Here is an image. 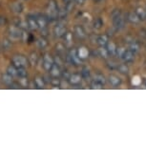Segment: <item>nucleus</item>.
Segmentation results:
<instances>
[{
    "label": "nucleus",
    "instance_id": "43",
    "mask_svg": "<svg viewBox=\"0 0 146 146\" xmlns=\"http://www.w3.org/2000/svg\"><path fill=\"white\" fill-rule=\"evenodd\" d=\"M9 87L11 88V89H18V88L20 87V85L17 84V83H15V81H13V83L11 84Z\"/></svg>",
    "mask_w": 146,
    "mask_h": 146
},
{
    "label": "nucleus",
    "instance_id": "38",
    "mask_svg": "<svg viewBox=\"0 0 146 146\" xmlns=\"http://www.w3.org/2000/svg\"><path fill=\"white\" fill-rule=\"evenodd\" d=\"M106 65L110 70H115V69H117V64L114 61H108Z\"/></svg>",
    "mask_w": 146,
    "mask_h": 146
},
{
    "label": "nucleus",
    "instance_id": "9",
    "mask_svg": "<svg viewBox=\"0 0 146 146\" xmlns=\"http://www.w3.org/2000/svg\"><path fill=\"white\" fill-rule=\"evenodd\" d=\"M66 33H67V28H66L65 25H63V24H58V25L54 27V34L56 37H58V38L63 37L66 35Z\"/></svg>",
    "mask_w": 146,
    "mask_h": 146
},
{
    "label": "nucleus",
    "instance_id": "27",
    "mask_svg": "<svg viewBox=\"0 0 146 146\" xmlns=\"http://www.w3.org/2000/svg\"><path fill=\"white\" fill-rule=\"evenodd\" d=\"M102 26H103V21L100 17L96 18L95 20H94V22H93V28L94 29L100 30V29L102 28Z\"/></svg>",
    "mask_w": 146,
    "mask_h": 146
},
{
    "label": "nucleus",
    "instance_id": "33",
    "mask_svg": "<svg viewBox=\"0 0 146 146\" xmlns=\"http://www.w3.org/2000/svg\"><path fill=\"white\" fill-rule=\"evenodd\" d=\"M80 75L82 76V78H84V79L90 78V76H91L90 70L87 67H83V68H82V70H81V74H80Z\"/></svg>",
    "mask_w": 146,
    "mask_h": 146
},
{
    "label": "nucleus",
    "instance_id": "14",
    "mask_svg": "<svg viewBox=\"0 0 146 146\" xmlns=\"http://www.w3.org/2000/svg\"><path fill=\"white\" fill-rule=\"evenodd\" d=\"M109 42V37L107 35H98L96 36V43L100 47H105L107 43Z\"/></svg>",
    "mask_w": 146,
    "mask_h": 146
},
{
    "label": "nucleus",
    "instance_id": "37",
    "mask_svg": "<svg viewBox=\"0 0 146 146\" xmlns=\"http://www.w3.org/2000/svg\"><path fill=\"white\" fill-rule=\"evenodd\" d=\"M68 11L66 10V8H63L61 10H58V18L60 19H64L67 15Z\"/></svg>",
    "mask_w": 146,
    "mask_h": 146
},
{
    "label": "nucleus",
    "instance_id": "4",
    "mask_svg": "<svg viewBox=\"0 0 146 146\" xmlns=\"http://www.w3.org/2000/svg\"><path fill=\"white\" fill-rule=\"evenodd\" d=\"M66 60H67L68 63H70L72 65H75V66H79L81 64V61H82L78 56L76 49H74V48L71 49L70 52L68 53L67 56H66Z\"/></svg>",
    "mask_w": 146,
    "mask_h": 146
},
{
    "label": "nucleus",
    "instance_id": "13",
    "mask_svg": "<svg viewBox=\"0 0 146 146\" xmlns=\"http://www.w3.org/2000/svg\"><path fill=\"white\" fill-rule=\"evenodd\" d=\"M26 21H27V23H28L30 30H32V31H36V30L39 29L38 24L36 22V19H35V16H28Z\"/></svg>",
    "mask_w": 146,
    "mask_h": 146
},
{
    "label": "nucleus",
    "instance_id": "17",
    "mask_svg": "<svg viewBox=\"0 0 146 146\" xmlns=\"http://www.w3.org/2000/svg\"><path fill=\"white\" fill-rule=\"evenodd\" d=\"M108 80L110 82V84L114 87H117L121 84V79L115 75H110L108 78Z\"/></svg>",
    "mask_w": 146,
    "mask_h": 146
},
{
    "label": "nucleus",
    "instance_id": "5",
    "mask_svg": "<svg viewBox=\"0 0 146 146\" xmlns=\"http://www.w3.org/2000/svg\"><path fill=\"white\" fill-rule=\"evenodd\" d=\"M24 32L22 31L21 29H19L18 27L16 26H12L10 27L9 30H8V34H9V36L11 38V40H19V39H23V35H24Z\"/></svg>",
    "mask_w": 146,
    "mask_h": 146
},
{
    "label": "nucleus",
    "instance_id": "30",
    "mask_svg": "<svg viewBox=\"0 0 146 146\" xmlns=\"http://www.w3.org/2000/svg\"><path fill=\"white\" fill-rule=\"evenodd\" d=\"M1 47L3 50H10L11 47H12V41H11V39H8V38H4L2 40Z\"/></svg>",
    "mask_w": 146,
    "mask_h": 146
},
{
    "label": "nucleus",
    "instance_id": "35",
    "mask_svg": "<svg viewBox=\"0 0 146 146\" xmlns=\"http://www.w3.org/2000/svg\"><path fill=\"white\" fill-rule=\"evenodd\" d=\"M60 83H61V81H60L59 78H51L50 84L52 85V86H54V87H59L60 86Z\"/></svg>",
    "mask_w": 146,
    "mask_h": 146
},
{
    "label": "nucleus",
    "instance_id": "42",
    "mask_svg": "<svg viewBox=\"0 0 146 146\" xmlns=\"http://www.w3.org/2000/svg\"><path fill=\"white\" fill-rule=\"evenodd\" d=\"M61 76H63V78H64L65 80H68L69 76H70V74H69L67 71H64V72H62V73H61Z\"/></svg>",
    "mask_w": 146,
    "mask_h": 146
},
{
    "label": "nucleus",
    "instance_id": "26",
    "mask_svg": "<svg viewBox=\"0 0 146 146\" xmlns=\"http://www.w3.org/2000/svg\"><path fill=\"white\" fill-rule=\"evenodd\" d=\"M137 13V15L139 16V18L140 19V21H143L144 19L146 18V11L144 9H142V8H137L136 12H135Z\"/></svg>",
    "mask_w": 146,
    "mask_h": 146
},
{
    "label": "nucleus",
    "instance_id": "22",
    "mask_svg": "<svg viewBox=\"0 0 146 146\" xmlns=\"http://www.w3.org/2000/svg\"><path fill=\"white\" fill-rule=\"evenodd\" d=\"M139 48H140V46L137 41L133 40L132 42L129 43V50H130L131 52H133L135 54L139 52Z\"/></svg>",
    "mask_w": 146,
    "mask_h": 146
},
{
    "label": "nucleus",
    "instance_id": "8",
    "mask_svg": "<svg viewBox=\"0 0 146 146\" xmlns=\"http://www.w3.org/2000/svg\"><path fill=\"white\" fill-rule=\"evenodd\" d=\"M82 81V76L80 74H72L68 78L69 84L72 86H78Z\"/></svg>",
    "mask_w": 146,
    "mask_h": 146
},
{
    "label": "nucleus",
    "instance_id": "19",
    "mask_svg": "<svg viewBox=\"0 0 146 146\" xmlns=\"http://www.w3.org/2000/svg\"><path fill=\"white\" fill-rule=\"evenodd\" d=\"M35 44H36V47L40 50H44L47 46H48V40L46 39L45 37H40L35 41Z\"/></svg>",
    "mask_w": 146,
    "mask_h": 146
},
{
    "label": "nucleus",
    "instance_id": "29",
    "mask_svg": "<svg viewBox=\"0 0 146 146\" xmlns=\"http://www.w3.org/2000/svg\"><path fill=\"white\" fill-rule=\"evenodd\" d=\"M94 81L98 82V83H100V84L104 86L106 83V78H104L102 75H100V74H98V75H96L95 76H94Z\"/></svg>",
    "mask_w": 146,
    "mask_h": 146
},
{
    "label": "nucleus",
    "instance_id": "20",
    "mask_svg": "<svg viewBox=\"0 0 146 146\" xmlns=\"http://www.w3.org/2000/svg\"><path fill=\"white\" fill-rule=\"evenodd\" d=\"M15 26L18 27V28L21 29L22 31H26V30L29 29V26H28L27 21L26 20H21V19H17V20H15Z\"/></svg>",
    "mask_w": 146,
    "mask_h": 146
},
{
    "label": "nucleus",
    "instance_id": "11",
    "mask_svg": "<svg viewBox=\"0 0 146 146\" xmlns=\"http://www.w3.org/2000/svg\"><path fill=\"white\" fill-rule=\"evenodd\" d=\"M61 73H62V69L57 66L56 63H54V65L52 66V68L49 71V74L52 78H60L61 76Z\"/></svg>",
    "mask_w": 146,
    "mask_h": 146
},
{
    "label": "nucleus",
    "instance_id": "47",
    "mask_svg": "<svg viewBox=\"0 0 146 146\" xmlns=\"http://www.w3.org/2000/svg\"><path fill=\"white\" fill-rule=\"evenodd\" d=\"M94 1H95V2H96V3H98V2H100V1H101V0H94Z\"/></svg>",
    "mask_w": 146,
    "mask_h": 146
},
{
    "label": "nucleus",
    "instance_id": "36",
    "mask_svg": "<svg viewBox=\"0 0 146 146\" xmlns=\"http://www.w3.org/2000/svg\"><path fill=\"white\" fill-rule=\"evenodd\" d=\"M19 85H20V87H28L29 81L27 76L26 78H20V79H19Z\"/></svg>",
    "mask_w": 146,
    "mask_h": 146
},
{
    "label": "nucleus",
    "instance_id": "45",
    "mask_svg": "<svg viewBox=\"0 0 146 146\" xmlns=\"http://www.w3.org/2000/svg\"><path fill=\"white\" fill-rule=\"evenodd\" d=\"M63 2H64V4H69L71 3V2H73V0H63Z\"/></svg>",
    "mask_w": 146,
    "mask_h": 146
},
{
    "label": "nucleus",
    "instance_id": "24",
    "mask_svg": "<svg viewBox=\"0 0 146 146\" xmlns=\"http://www.w3.org/2000/svg\"><path fill=\"white\" fill-rule=\"evenodd\" d=\"M2 81H3V83L5 85H7V86H10L11 84L13 82V78L12 76H10L9 74H3L2 75Z\"/></svg>",
    "mask_w": 146,
    "mask_h": 146
},
{
    "label": "nucleus",
    "instance_id": "41",
    "mask_svg": "<svg viewBox=\"0 0 146 146\" xmlns=\"http://www.w3.org/2000/svg\"><path fill=\"white\" fill-rule=\"evenodd\" d=\"M64 47H63V45H61V44H58V45H56V51H57V53H59V54H61L63 51H64Z\"/></svg>",
    "mask_w": 146,
    "mask_h": 146
},
{
    "label": "nucleus",
    "instance_id": "39",
    "mask_svg": "<svg viewBox=\"0 0 146 146\" xmlns=\"http://www.w3.org/2000/svg\"><path fill=\"white\" fill-rule=\"evenodd\" d=\"M91 86H92L93 89H102V88H103V85L98 83V82H96L94 80L92 82V84H91Z\"/></svg>",
    "mask_w": 146,
    "mask_h": 146
},
{
    "label": "nucleus",
    "instance_id": "44",
    "mask_svg": "<svg viewBox=\"0 0 146 146\" xmlns=\"http://www.w3.org/2000/svg\"><path fill=\"white\" fill-rule=\"evenodd\" d=\"M41 35L43 37H46L48 35V31H47V28L46 29H41Z\"/></svg>",
    "mask_w": 146,
    "mask_h": 146
},
{
    "label": "nucleus",
    "instance_id": "32",
    "mask_svg": "<svg viewBox=\"0 0 146 146\" xmlns=\"http://www.w3.org/2000/svg\"><path fill=\"white\" fill-rule=\"evenodd\" d=\"M27 76H28V73H27L25 67L17 68V76H19V78H26Z\"/></svg>",
    "mask_w": 146,
    "mask_h": 146
},
{
    "label": "nucleus",
    "instance_id": "21",
    "mask_svg": "<svg viewBox=\"0 0 146 146\" xmlns=\"http://www.w3.org/2000/svg\"><path fill=\"white\" fill-rule=\"evenodd\" d=\"M127 20L133 24H137L140 22V19L139 18V16L137 15L136 13H129L127 15Z\"/></svg>",
    "mask_w": 146,
    "mask_h": 146
},
{
    "label": "nucleus",
    "instance_id": "3",
    "mask_svg": "<svg viewBox=\"0 0 146 146\" xmlns=\"http://www.w3.org/2000/svg\"><path fill=\"white\" fill-rule=\"evenodd\" d=\"M49 20H56L58 18V7H57L56 0H49L48 8H47Z\"/></svg>",
    "mask_w": 146,
    "mask_h": 146
},
{
    "label": "nucleus",
    "instance_id": "46",
    "mask_svg": "<svg viewBox=\"0 0 146 146\" xmlns=\"http://www.w3.org/2000/svg\"><path fill=\"white\" fill-rule=\"evenodd\" d=\"M75 1H76L78 4H82V3L84 2V0H75Z\"/></svg>",
    "mask_w": 146,
    "mask_h": 146
},
{
    "label": "nucleus",
    "instance_id": "1",
    "mask_svg": "<svg viewBox=\"0 0 146 146\" xmlns=\"http://www.w3.org/2000/svg\"><path fill=\"white\" fill-rule=\"evenodd\" d=\"M111 17H112V21H113V25H114V28L115 31H120V30H122L124 28L125 18L122 13H121L120 10L115 9L113 11Z\"/></svg>",
    "mask_w": 146,
    "mask_h": 146
},
{
    "label": "nucleus",
    "instance_id": "25",
    "mask_svg": "<svg viewBox=\"0 0 146 146\" xmlns=\"http://www.w3.org/2000/svg\"><path fill=\"white\" fill-rule=\"evenodd\" d=\"M34 82H35V86H36L38 89H42V88H44V86L46 85L43 78H40V76H36V78H35Z\"/></svg>",
    "mask_w": 146,
    "mask_h": 146
},
{
    "label": "nucleus",
    "instance_id": "12",
    "mask_svg": "<svg viewBox=\"0 0 146 146\" xmlns=\"http://www.w3.org/2000/svg\"><path fill=\"white\" fill-rule=\"evenodd\" d=\"M75 35L78 36V38H79V39H85V38L87 37V34L86 32H85L84 28L80 25H76L75 27Z\"/></svg>",
    "mask_w": 146,
    "mask_h": 146
},
{
    "label": "nucleus",
    "instance_id": "40",
    "mask_svg": "<svg viewBox=\"0 0 146 146\" xmlns=\"http://www.w3.org/2000/svg\"><path fill=\"white\" fill-rule=\"evenodd\" d=\"M7 24V18L5 16L0 15V27L5 26Z\"/></svg>",
    "mask_w": 146,
    "mask_h": 146
},
{
    "label": "nucleus",
    "instance_id": "16",
    "mask_svg": "<svg viewBox=\"0 0 146 146\" xmlns=\"http://www.w3.org/2000/svg\"><path fill=\"white\" fill-rule=\"evenodd\" d=\"M23 9H24L23 4L20 3V2H13V3L11 5V10L15 13H21L23 12Z\"/></svg>",
    "mask_w": 146,
    "mask_h": 146
},
{
    "label": "nucleus",
    "instance_id": "6",
    "mask_svg": "<svg viewBox=\"0 0 146 146\" xmlns=\"http://www.w3.org/2000/svg\"><path fill=\"white\" fill-rule=\"evenodd\" d=\"M12 62H13V65L15 66L16 68H19V67H27L29 66V60L27 57H25L24 56H21V54H17V56H15L12 58Z\"/></svg>",
    "mask_w": 146,
    "mask_h": 146
},
{
    "label": "nucleus",
    "instance_id": "15",
    "mask_svg": "<svg viewBox=\"0 0 146 146\" xmlns=\"http://www.w3.org/2000/svg\"><path fill=\"white\" fill-rule=\"evenodd\" d=\"M76 53H78V56L81 60H85L89 57V51L85 47H80L76 50Z\"/></svg>",
    "mask_w": 146,
    "mask_h": 146
},
{
    "label": "nucleus",
    "instance_id": "31",
    "mask_svg": "<svg viewBox=\"0 0 146 146\" xmlns=\"http://www.w3.org/2000/svg\"><path fill=\"white\" fill-rule=\"evenodd\" d=\"M7 74H9V75L12 76L13 78L15 76H17V68L13 65H10L9 67L7 68Z\"/></svg>",
    "mask_w": 146,
    "mask_h": 146
},
{
    "label": "nucleus",
    "instance_id": "18",
    "mask_svg": "<svg viewBox=\"0 0 146 146\" xmlns=\"http://www.w3.org/2000/svg\"><path fill=\"white\" fill-rule=\"evenodd\" d=\"M107 52H108L109 56H115V53H117V46L115 45L114 42H108L107 45L105 46Z\"/></svg>",
    "mask_w": 146,
    "mask_h": 146
},
{
    "label": "nucleus",
    "instance_id": "7",
    "mask_svg": "<svg viewBox=\"0 0 146 146\" xmlns=\"http://www.w3.org/2000/svg\"><path fill=\"white\" fill-rule=\"evenodd\" d=\"M54 58L52 57L50 54H45L43 56V62H42V66L43 68L45 69L47 72L50 71V69L52 68V66L54 65Z\"/></svg>",
    "mask_w": 146,
    "mask_h": 146
},
{
    "label": "nucleus",
    "instance_id": "28",
    "mask_svg": "<svg viewBox=\"0 0 146 146\" xmlns=\"http://www.w3.org/2000/svg\"><path fill=\"white\" fill-rule=\"evenodd\" d=\"M117 71L119 72L120 74L122 75H128L129 74V67L126 64H120V65H117Z\"/></svg>",
    "mask_w": 146,
    "mask_h": 146
},
{
    "label": "nucleus",
    "instance_id": "23",
    "mask_svg": "<svg viewBox=\"0 0 146 146\" xmlns=\"http://www.w3.org/2000/svg\"><path fill=\"white\" fill-rule=\"evenodd\" d=\"M38 56H37V54L36 53H32L29 56V58H28V60H29V64L30 65H32V66H35L37 64V62H38Z\"/></svg>",
    "mask_w": 146,
    "mask_h": 146
},
{
    "label": "nucleus",
    "instance_id": "48",
    "mask_svg": "<svg viewBox=\"0 0 146 146\" xmlns=\"http://www.w3.org/2000/svg\"><path fill=\"white\" fill-rule=\"evenodd\" d=\"M1 51H2V47H1V45H0V53H1Z\"/></svg>",
    "mask_w": 146,
    "mask_h": 146
},
{
    "label": "nucleus",
    "instance_id": "34",
    "mask_svg": "<svg viewBox=\"0 0 146 146\" xmlns=\"http://www.w3.org/2000/svg\"><path fill=\"white\" fill-rule=\"evenodd\" d=\"M98 54H100V56L103 57V58H105V59L108 58V56H110L105 47H101V49L98 51Z\"/></svg>",
    "mask_w": 146,
    "mask_h": 146
},
{
    "label": "nucleus",
    "instance_id": "2",
    "mask_svg": "<svg viewBox=\"0 0 146 146\" xmlns=\"http://www.w3.org/2000/svg\"><path fill=\"white\" fill-rule=\"evenodd\" d=\"M115 56H117L118 58H120L121 60H123L124 62H132L135 58V54L133 52H131L130 50H125L123 48H117V53Z\"/></svg>",
    "mask_w": 146,
    "mask_h": 146
},
{
    "label": "nucleus",
    "instance_id": "10",
    "mask_svg": "<svg viewBox=\"0 0 146 146\" xmlns=\"http://www.w3.org/2000/svg\"><path fill=\"white\" fill-rule=\"evenodd\" d=\"M35 19H36V22L38 24V27L40 29H46L48 27L49 24V18L47 16L44 15H37L35 16Z\"/></svg>",
    "mask_w": 146,
    "mask_h": 146
}]
</instances>
